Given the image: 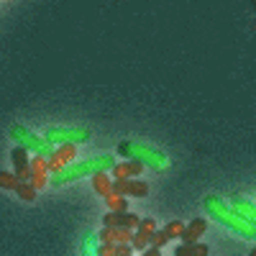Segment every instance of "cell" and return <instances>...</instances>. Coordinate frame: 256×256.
<instances>
[{
	"label": "cell",
	"instance_id": "6da1fadb",
	"mask_svg": "<svg viewBox=\"0 0 256 256\" xmlns=\"http://www.w3.org/2000/svg\"><path fill=\"white\" fill-rule=\"evenodd\" d=\"M205 208L216 216L220 223H226V226H230L233 230H238L244 238H256V226H251L244 216H238L236 210H230L223 200H218L216 195H210L208 200H205Z\"/></svg>",
	"mask_w": 256,
	"mask_h": 256
},
{
	"label": "cell",
	"instance_id": "7a4b0ae2",
	"mask_svg": "<svg viewBox=\"0 0 256 256\" xmlns=\"http://www.w3.org/2000/svg\"><path fill=\"white\" fill-rule=\"evenodd\" d=\"M113 156H95V159H88L82 164H70L64 172L59 174H52V182L54 184H62V182H70V180H80L84 174H98V172H108L113 169Z\"/></svg>",
	"mask_w": 256,
	"mask_h": 256
},
{
	"label": "cell",
	"instance_id": "3957f363",
	"mask_svg": "<svg viewBox=\"0 0 256 256\" xmlns=\"http://www.w3.org/2000/svg\"><path fill=\"white\" fill-rule=\"evenodd\" d=\"M10 138H16L18 141V146H24V148H31L34 154H38V156H52L54 154V144H49L46 138H41V136H36V134H31V131H26L24 126H10Z\"/></svg>",
	"mask_w": 256,
	"mask_h": 256
},
{
	"label": "cell",
	"instance_id": "277c9868",
	"mask_svg": "<svg viewBox=\"0 0 256 256\" xmlns=\"http://www.w3.org/2000/svg\"><path fill=\"white\" fill-rule=\"evenodd\" d=\"M49 144H82L90 138V128L84 126H52L46 128V136H44Z\"/></svg>",
	"mask_w": 256,
	"mask_h": 256
},
{
	"label": "cell",
	"instance_id": "5b68a950",
	"mask_svg": "<svg viewBox=\"0 0 256 256\" xmlns=\"http://www.w3.org/2000/svg\"><path fill=\"white\" fill-rule=\"evenodd\" d=\"M77 156V146L74 144H59L54 148V154L49 156V174H59L64 172Z\"/></svg>",
	"mask_w": 256,
	"mask_h": 256
},
{
	"label": "cell",
	"instance_id": "8992f818",
	"mask_svg": "<svg viewBox=\"0 0 256 256\" xmlns=\"http://www.w3.org/2000/svg\"><path fill=\"white\" fill-rule=\"evenodd\" d=\"M131 159H138L144 164H152L154 169H166L169 166V159L162 152H156V148L146 146V144H131Z\"/></svg>",
	"mask_w": 256,
	"mask_h": 256
},
{
	"label": "cell",
	"instance_id": "52a82bcc",
	"mask_svg": "<svg viewBox=\"0 0 256 256\" xmlns=\"http://www.w3.org/2000/svg\"><path fill=\"white\" fill-rule=\"evenodd\" d=\"M10 162H13V174L20 182H31V159H28V148L16 146L10 148Z\"/></svg>",
	"mask_w": 256,
	"mask_h": 256
},
{
	"label": "cell",
	"instance_id": "ba28073f",
	"mask_svg": "<svg viewBox=\"0 0 256 256\" xmlns=\"http://www.w3.org/2000/svg\"><path fill=\"white\" fill-rule=\"evenodd\" d=\"M113 190L123 198H146L148 184L141 180H113Z\"/></svg>",
	"mask_w": 256,
	"mask_h": 256
},
{
	"label": "cell",
	"instance_id": "9c48e42d",
	"mask_svg": "<svg viewBox=\"0 0 256 256\" xmlns=\"http://www.w3.org/2000/svg\"><path fill=\"white\" fill-rule=\"evenodd\" d=\"M105 228H131V230H138L141 226V218L136 212H108L102 218Z\"/></svg>",
	"mask_w": 256,
	"mask_h": 256
},
{
	"label": "cell",
	"instance_id": "30bf717a",
	"mask_svg": "<svg viewBox=\"0 0 256 256\" xmlns=\"http://www.w3.org/2000/svg\"><path fill=\"white\" fill-rule=\"evenodd\" d=\"M49 182V159L46 156H34L31 159V184L36 190L46 187Z\"/></svg>",
	"mask_w": 256,
	"mask_h": 256
},
{
	"label": "cell",
	"instance_id": "8fae6325",
	"mask_svg": "<svg viewBox=\"0 0 256 256\" xmlns=\"http://www.w3.org/2000/svg\"><path fill=\"white\" fill-rule=\"evenodd\" d=\"M205 228H208V223H205V218H195L187 228H184V233H182V244H200V236L205 233Z\"/></svg>",
	"mask_w": 256,
	"mask_h": 256
},
{
	"label": "cell",
	"instance_id": "7c38bea8",
	"mask_svg": "<svg viewBox=\"0 0 256 256\" xmlns=\"http://www.w3.org/2000/svg\"><path fill=\"white\" fill-rule=\"evenodd\" d=\"M92 190L98 192V195L108 198L110 192H113V180H110V174H108V172H98V174H92Z\"/></svg>",
	"mask_w": 256,
	"mask_h": 256
},
{
	"label": "cell",
	"instance_id": "4fadbf2b",
	"mask_svg": "<svg viewBox=\"0 0 256 256\" xmlns=\"http://www.w3.org/2000/svg\"><path fill=\"white\" fill-rule=\"evenodd\" d=\"M233 210L238 212V216H244L251 226H256V205L248 202V200H233Z\"/></svg>",
	"mask_w": 256,
	"mask_h": 256
},
{
	"label": "cell",
	"instance_id": "5bb4252c",
	"mask_svg": "<svg viewBox=\"0 0 256 256\" xmlns=\"http://www.w3.org/2000/svg\"><path fill=\"white\" fill-rule=\"evenodd\" d=\"M210 248L205 244H182L174 248V256H208Z\"/></svg>",
	"mask_w": 256,
	"mask_h": 256
},
{
	"label": "cell",
	"instance_id": "9a60e30c",
	"mask_svg": "<svg viewBox=\"0 0 256 256\" xmlns=\"http://www.w3.org/2000/svg\"><path fill=\"white\" fill-rule=\"evenodd\" d=\"M105 202H108V208H110V212H128V200L123 198V195H118V192L113 190L108 198H105Z\"/></svg>",
	"mask_w": 256,
	"mask_h": 256
},
{
	"label": "cell",
	"instance_id": "2e32d148",
	"mask_svg": "<svg viewBox=\"0 0 256 256\" xmlns=\"http://www.w3.org/2000/svg\"><path fill=\"white\" fill-rule=\"evenodd\" d=\"M36 192H38V190H36L31 182H20V184L16 187V195H18L20 200H26V202H34V200H36Z\"/></svg>",
	"mask_w": 256,
	"mask_h": 256
},
{
	"label": "cell",
	"instance_id": "e0dca14e",
	"mask_svg": "<svg viewBox=\"0 0 256 256\" xmlns=\"http://www.w3.org/2000/svg\"><path fill=\"white\" fill-rule=\"evenodd\" d=\"M131 246H134V251H146L148 246H152V238H148L146 233L136 230V233H134V241H131Z\"/></svg>",
	"mask_w": 256,
	"mask_h": 256
},
{
	"label": "cell",
	"instance_id": "ac0fdd59",
	"mask_svg": "<svg viewBox=\"0 0 256 256\" xmlns=\"http://www.w3.org/2000/svg\"><path fill=\"white\" fill-rule=\"evenodd\" d=\"M184 228H187V226H182L180 220H169V223L164 226V230H166V236H169V238H182Z\"/></svg>",
	"mask_w": 256,
	"mask_h": 256
},
{
	"label": "cell",
	"instance_id": "d6986e66",
	"mask_svg": "<svg viewBox=\"0 0 256 256\" xmlns=\"http://www.w3.org/2000/svg\"><path fill=\"white\" fill-rule=\"evenodd\" d=\"M18 184H20V180H18L16 174H10V172H0V187H3V190H13V192H16Z\"/></svg>",
	"mask_w": 256,
	"mask_h": 256
},
{
	"label": "cell",
	"instance_id": "ffe728a7",
	"mask_svg": "<svg viewBox=\"0 0 256 256\" xmlns=\"http://www.w3.org/2000/svg\"><path fill=\"white\" fill-rule=\"evenodd\" d=\"M138 230H141V233H146V236L152 238L154 233H156V223H154V218H141V226H138Z\"/></svg>",
	"mask_w": 256,
	"mask_h": 256
},
{
	"label": "cell",
	"instance_id": "44dd1931",
	"mask_svg": "<svg viewBox=\"0 0 256 256\" xmlns=\"http://www.w3.org/2000/svg\"><path fill=\"white\" fill-rule=\"evenodd\" d=\"M169 241H172V238L166 236V230H164V228H162V230H156L154 236H152V246H156V248H164Z\"/></svg>",
	"mask_w": 256,
	"mask_h": 256
},
{
	"label": "cell",
	"instance_id": "7402d4cb",
	"mask_svg": "<svg viewBox=\"0 0 256 256\" xmlns=\"http://www.w3.org/2000/svg\"><path fill=\"white\" fill-rule=\"evenodd\" d=\"M98 256H116V244H100Z\"/></svg>",
	"mask_w": 256,
	"mask_h": 256
},
{
	"label": "cell",
	"instance_id": "603a6c76",
	"mask_svg": "<svg viewBox=\"0 0 256 256\" xmlns=\"http://www.w3.org/2000/svg\"><path fill=\"white\" fill-rule=\"evenodd\" d=\"M141 256H162V248H156V246H148L146 251H141Z\"/></svg>",
	"mask_w": 256,
	"mask_h": 256
},
{
	"label": "cell",
	"instance_id": "cb8c5ba5",
	"mask_svg": "<svg viewBox=\"0 0 256 256\" xmlns=\"http://www.w3.org/2000/svg\"><path fill=\"white\" fill-rule=\"evenodd\" d=\"M248 256H256V248H254V251H251V254H248Z\"/></svg>",
	"mask_w": 256,
	"mask_h": 256
}]
</instances>
